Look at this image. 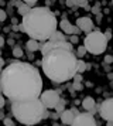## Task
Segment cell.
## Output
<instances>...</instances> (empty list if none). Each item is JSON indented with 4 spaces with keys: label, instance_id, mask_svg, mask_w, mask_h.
Returning a JSON list of instances; mask_svg holds the SVG:
<instances>
[{
    "label": "cell",
    "instance_id": "30bf717a",
    "mask_svg": "<svg viewBox=\"0 0 113 126\" xmlns=\"http://www.w3.org/2000/svg\"><path fill=\"white\" fill-rule=\"evenodd\" d=\"M59 27H61V30L65 33V34H71V35H78L79 33H81V30H79V27H76V26H72V24L69 23L68 20H61V23H59Z\"/></svg>",
    "mask_w": 113,
    "mask_h": 126
},
{
    "label": "cell",
    "instance_id": "9a60e30c",
    "mask_svg": "<svg viewBox=\"0 0 113 126\" xmlns=\"http://www.w3.org/2000/svg\"><path fill=\"white\" fill-rule=\"evenodd\" d=\"M86 68H88V64L82 60H78V74H82L84 71H86Z\"/></svg>",
    "mask_w": 113,
    "mask_h": 126
},
{
    "label": "cell",
    "instance_id": "5bb4252c",
    "mask_svg": "<svg viewBox=\"0 0 113 126\" xmlns=\"http://www.w3.org/2000/svg\"><path fill=\"white\" fill-rule=\"evenodd\" d=\"M27 50H28V51H31V52H35V51H38V50H41V47H40L38 41L28 40L27 41Z\"/></svg>",
    "mask_w": 113,
    "mask_h": 126
},
{
    "label": "cell",
    "instance_id": "d590c367",
    "mask_svg": "<svg viewBox=\"0 0 113 126\" xmlns=\"http://www.w3.org/2000/svg\"><path fill=\"white\" fill-rule=\"evenodd\" d=\"M0 91H1V85H0Z\"/></svg>",
    "mask_w": 113,
    "mask_h": 126
},
{
    "label": "cell",
    "instance_id": "d6a6232c",
    "mask_svg": "<svg viewBox=\"0 0 113 126\" xmlns=\"http://www.w3.org/2000/svg\"><path fill=\"white\" fill-rule=\"evenodd\" d=\"M0 119H4V113H3V110H0Z\"/></svg>",
    "mask_w": 113,
    "mask_h": 126
},
{
    "label": "cell",
    "instance_id": "f546056e",
    "mask_svg": "<svg viewBox=\"0 0 113 126\" xmlns=\"http://www.w3.org/2000/svg\"><path fill=\"white\" fill-rule=\"evenodd\" d=\"M92 12L95 13V14H100V13H99V6H98V4H96V6L93 7V9H92Z\"/></svg>",
    "mask_w": 113,
    "mask_h": 126
},
{
    "label": "cell",
    "instance_id": "f1b7e54d",
    "mask_svg": "<svg viewBox=\"0 0 113 126\" xmlns=\"http://www.w3.org/2000/svg\"><path fill=\"white\" fill-rule=\"evenodd\" d=\"M73 88L78 89V91H82V89H84V88H82V84H73Z\"/></svg>",
    "mask_w": 113,
    "mask_h": 126
},
{
    "label": "cell",
    "instance_id": "83f0119b",
    "mask_svg": "<svg viewBox=\"0 0 113 126\" xmlns=\"http://www.w3.org/2000/svg\"><path fill=\"white\" fill-rule=\"evenodd\" d=\"M6 44V40H4V37L3 35H0V50H1V47Z\"/></svg>",
    "mask_w": 113,
    "mask_h": 126
},
{
    "label": "cell",
    "instance_id": "8d00e7d4",
    "mask_svg": "<svg viewBox=\"0 0 113 126\" xmlns=\"http://www.w3.org/2000/svg\"><path fill=\"white\" fill-rule=\"evenodd\" d=\"M112 4H113V1H112Z\"/></svg>",
    "mask_w": 113,
    "mask_h": 126
},
{
    "label": "cell",
    "instance_id": "e0dca14e",
    "mask_svg": "<svg viewBox=\"0 0 113 126\" xmlns=\"http://www.w3.org/2000/svg\"><path fill=\"white\" fill-rule=\"evenodd\" d=\"M23 54H24V52H23V50L20 47H14V48H13V55H14V57L20 58V57H23Z\"/></svg>",
    "mask_w": 113,
    "mask_h": 126
},
{
    "label": "cell",
    "instance_id": "8fae6325",
    "mask_svg": "<svg viewBox=\"0 0 113 126\" xmlns=\"http://www.w3.org/2000/svg\"><path fill=\"white\" fill-rule=\"evenodd\" d=\"M76 115H78V112H76V109L72 108V109H65L64 112H62L61 115V120L64 125H72L73 120H75V118H76Z\"/></svg>",
    "mask_w": 113,
    "mask_h": 126
},
{
    "label": "cell",
    "instance_id": "3957f363",
    "mask_svg": "<svg viewBox=\"0 0 113 126\" xmlns=\"http://www.w3.org/2000/svg\"><path fill=\"white\" fill-rule=\"evenodd\" d=\"M18 29L30 37V40L48 41L56 31V16L48 7H34L21 20Z\"/></svg>",
    "mask_w": 113,
    "mask_h": 126
},
{
    "label": "cell",
    "instance_id": "8992f818",
    "mask_svg": "<svg viewBox=\"0 0 113 126\" xmlns=\"http://www.w3.org/2000/svg\"><path fill=\"white\" fill-rule=\"evenodd\" d=\"M40 99H41V102L44 103V106H45L47 109H52V108L55 109V106L58 105V102L61 101L59 95H58L55 91H52V89L44 91L42 94H41Z\"/></svg>",
    "mask_w": 113,
    "mask_h": 126
},
{
    "label": "cell",
    "instance_id": "2e32d148",
    "mask_svg": "<svg viewBox=\"0 0 113 126\" xmlns=\"http://www.w3.org/2000/svg\"><path fill=\"white\" fill-rule=\"evenodd\" d=\"M55 110H56V113H61V115H62V112L65 110V102H64L62 99L58 102V105L55 106Z\"/></svg>",
    "mask_w": 113,
    "mask_h": 126
},
{
    "label": "cell",
    "instance_id": "52a82bcc",
    "mask_svg": "<svg viewBox=\"0 0 113 126\" xmlns=\"http://www.w3.org/2000/svg\"><path fill=\"white\" fill-rule=\"evenodd\" d=\"M99 115L107 122L113 120V98L105 99L102 105L99 106Z\"/></svg>",
    "mask_w": 113,
    "mask_h": 126
},
{
    "label": "cell",
    "instance_id": "ac0fdd59",
    "mask_svg": "<svg viewBox=\"0 0 113 126\" xmlns=\"http://www.w3.org/2000/svg\"><path fill=\"white\" fill-rule=\"evenodd\" d=\"M85 54H86V48H85V46H81V47L78 48V57L82 58Z\"/></svg>",
    "mask_w": 113,
    "mask_h": 126
},
{
    "label": "cell",
    "instance_id": "603a6c76",
    "mask_svg": "<svg viewBox=\"0 0 113 126\" xmlns=\"http://www.w3.org/2000/svg\"><path fill=\"white\" fill-rule=\"evenodd\" d=\"M76 6L85 7V6H88V1H86V0H81V1H76Z\"/></svg>",
    "mask_w": 113,
    "mask_h": 126
},
{
    "label": "cell",
    "instance_id": "cb8c5ba5",
    "mask_svg": "<svg viewBox=\"0 0 113 126\" xmlns=\"http://www.w3.org/2000/svg\"><path fill=\"white\" fill-rule=\"evenodd\" d=\"M110 31H112V30H106V31L103 33V34H105V37L107 38V41L110 40V37H112V33H110Z\"/></svg>",
    "mask_w": 113,
    "mask_h": 126
},
{
    "label": "cell",
    "instance_id": "4316f807",
    "mask_svg": "<svg viewBox=\"0 0 113 126\" xmlns=\"http://www.w3.org/2000/svg\"><path fill=\"white\" fill-rule=\"evenodd\" d=\"M4 103H6V99H4V96L3 95H0V109L4 106Z\"/></svg>",
    "mask_w": 113,
    "mask_h": 126
},
{
    "label": "cell",
    "instance_id": "277c9868",
    "mask_svg": "<svg viewBox=\"0 0 113 126\" xmlns=\"http://www.w3.org/2000/svg\"><path fill=\"white\" fill-rule=\"evenodd\" d=\"M11 112L17 122L26 126L37 125L48 116L47 108L41 102V99H34L27 102H11Z\"/></svg>",
    "mask_w": 113,
    "mask_h": 126
},
{
    "label": "cell",
    "instance_id": "1f68e13d",
    "mask_svg": "<svg viewBox=\"0 0 113 126\" xmlns=\"http://www.w3.org/2000/svg\"><path fill=\"white\" fill-rule=\"evenodd\" d=\"M3 65H4V60H3V58L0 57V69L3 68Z\"/></svg>",
    "mask_w": 113,
    "mask_h": 126
},
{
    "label": "cell",
    "instance_id": "e575fe53",
    "mask_svg": "<svg viewBox=\"0 0 113 126\" xmlns=\"http://www.w3.org/2000/svg\"><path fill=\"white\" fill-rule=\"evenodd\" d=\"M1 72H3V71H1V69H0V75H1Z\"/></svg>",
    "mask_w": 113,
    "mask_h": 126
},
{
    "label": "cell",
    "instance_id": "7c38bea8",
    "mask_svg": "<svg viewBox=\"0 0 113 126\" xmlns=\"http://www.w3.org/2000/svg\"><path fill=\"white\" fill-rule=\"evenodd\" d=\"M82 106H84L86 110H89V113H92L93 109H95V99H93L92 96L84 98V101H82Z\"/></svg>",
    "mask_w": 113,
    "mask_h": 126
},
{
    "label": "cell",
    "instance_id": "4dcf8cb0",
    "mask_svg": "<svg viewBox=\"0 0 113 126\" xmlns=\"http://www.w3.org/2000/svg\"><path fill=\"white\" fill-rule=\"evenodd\" d=\"M67 6H76V1H67Z\"/></svg>",
    "mask_w": 113,
    "mask_h": 126
},
{
    "label": "cell",
    "instance_id": "484cf974",
    "mask_svg": "<svg viewBox=\"0 0 113 126\" xmlns=\"http://www.w3.org/2000/svg\"><path fill=\"white\" fill-rule=\"evenodd\" d=\"M78 43V35H71V44H76Z\"/></svg>",
    "mask_w": 113,
    "mask_h": 126
},
{
    "label": "cell",
    "instance_id": "ffe728a7",
    "mask_svg": "<svg viewBox=\"0 0 113 126\" xmlns=\"http://www.w3.org/2000/svg\"><path fill=\"white\" fill-rule=\"evenodd\" d=\"M6 17H7V14H6V12L3 10V9H0V23L1 21H4Z\"/></svg>",
    "mask_w": 113,
    "mask_h": 126
},
{
    "label": "cell",
    "instance_id": "5b68a950",
    "mask_svg": "<svg viewBox=\"0 0 113 126\" xmlns=\"http://www.w3.org/2000/svg\"><path fill=\"white\" fill-rule=\"evenodd\" d=\"M84 46L86 48V51L98 55V54L105 52V50L107 48V38L102 31H92L90 34L85 37Z\"/></svg>",
    "mask_w": 113,
    "mask_h": 126
},
{
    "label": "cell",
    "instance_id": "6da1fadb",
    "mask_svg": "<svg viewBox=\"0 0 113 126\" xmlns=\"http://www.w3.org/2000/svg\"><path fill=\"white\" fill-rule=\"evenodd\" d=\"M1 92L11 102H27L40 99L42 94V78L34 65L14 61L0 75Z\"/></svg>",
    "mask_w": 113,
    "mask_h": 126
},
{
    "label": "cell",
    "instance_id": "4fadbf2b",
    "mask_svg": "<svg viewBox=\"0 0 113 126\" xmlns=\"http://www.w3.org/2000/svg\"><path fill=\"white\" fill-rule=\"evenodd\" d=\"M16 4H17V12H18V14H21L23 17L26 16V14H28L30 13V10H31V7H28L24 1H16Z\"/></svg>",
    "mask_w": 113,
    "mask_h": 126
},
{
    "label": "cell",
    "instance_id": "d4e9b609",
    "mask_svg": "<svg viewBox=\"0 0 113 126\" xmlns=\"http://www.w3.org/2000/svg\"><path fill=\"white\" fill-rule=\"evenodd\" d=\"M105 63H106V64L113 63V57H112V55H106V57H105Z\"/></svg>",
    "mask_w": 113,
    "mask_h": 126
},
{
    "label": "cell",
    "instance_id": "44dd1931",
    "mask_svg": "<svg viewBox=\"0 0 113 126\" xmlns=\"http://www.w3.org/2000/svg\"><path fill=\"white\" fill-rule=\"evenodd\" d=\"M24 3H26V4H27L28 7L34 9V6H35V3H37V1H35V0H27V1H24Z\"/></svg>",
    "mask_w": 113,
    "mask_h": 126
},
{
    "label": "cell",
    "instance_id": "ba28073f",
    "mask_svg": "<svg viewBox=\"0 0 113 126\" xmlns=\"http://www.w3.org/2000/svg\"><path fill=\"white\" fill-rule=\"evenodd\" d=\"M71 126H96V120L92 113H78Z\"/></svg>",
    "mask_w": 113,
    "mask_h": 126
},
{
    "label": "cell",
    "instance_id": "9c48e42d",
    "mask_svg": "<svg viewBox=\"0 0 113 126\" xmlns=\"http://www.w3.org/2000/svg\"><path fill=\"white\" fill-rule=\"evenodd\" d=\"M76 27H79L81 31H85V33L90 34L92 30H93V21L89 17H79L76 20Z\"/></svg>",
    "mask_w": 113,
    "mask_h": 126
},
{
    "label": "cell",
    "instance_id": "d6986e66",
    "mask_svg": "<svg viewBox=\"0 0 113 126\" xmlns=\"http://www.w3.org/2000/svg\"><path fill=\"white\" fill-rule=\"evenodd\" d=\"M3 123H4V126H16V123H14L10 118H4V119H3Z\"/></svg>",
    "mask_w": 113,
    "mask_h": 126
},
{
    "label": "cell",
    "instance_id": "7402d4cb",
    "mask_svg": "<svg viewBox=\"0 0 113 126\" xmlns=\"http://www.w3.org/2000/svg\"><path fill=\"white\" fill-rule=\"evenodd\" d=\"M81 81H82V77H81V74H76L75 77H73V82H75V84H81Z\"/></svg>",
    "mask_w": 113,
    "mask_h": 126
},
{
    "label": "cell",
    "instance_id": "836d02e7",
    "mask_svg": "<svg viewBox=\"0 0 113 126\" xmlns=\"http://www.w3.org/2000/svg\"><path fill=\"white\" fill-rule=\"evenodd\" d=\"M107 126H113V120L112 122H107Z\"/></svg>",
    "mask_w": 113,
    "mask_h": 126
},
{
    "label": "cell",
    "instance_id": "7a4b0ae2",
    "mask_svg": "<svg viewBox=\"0 0 113 126\" xmlns=\"http://www.w3.org/2000/svg\"><path fill=\"white\" fill-rule=\"evenodd\" d=\"M41 67L47 78L52 82L62 84L78 74V60L73 54V47L68 41L48 40L41 46Z\"/></svg>",
    "mask_w": 113,
    "mask_h": 126
}]
</instances>
